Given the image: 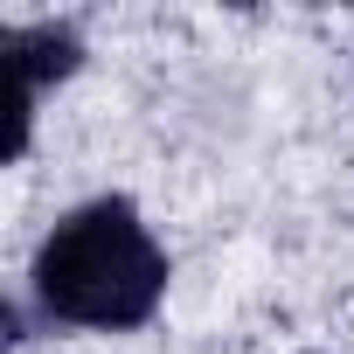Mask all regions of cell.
Returning a JSON list of instances; mask_svg holds the SVG:
<instances>
[{"label": "cell", "instance_id": "2", "mask_svg": "<svg viewBox=\"0 0 354 354\" xmlns=\"http://www.w3.org/2000/svg\"><path fill=\"white\" fill-rule=\"evenodd\" d=\"M8 70H15V97H8L15 139H8V160H21L28 153V132H35L42 91L84 70V35L70 21H21V28H8Z\"/></svg>", "mask_w": 354, "mask_h": 354}, {"label": "cell", "instance_id": "1", "mask_svg": "<svg viewBox=\"0 0 354 354\" xmlns=\"http://www.w3.org/2000/svg\"><path fill=\"white\" fill-rule=\"evenodd\" d=\"M35 306L56 326H91V333H125L146 326L167 299V250L153 243L146 216L125 195H97L70 209L42 250H35Z\"/></svg>", "mask_w": 354, "mask_h": 354}, {"label": "cell", "instance_id": "3", "mask_svg": "<svg viewBox=\"0 0 354 354\" xmlns=\"http://www.w3.org/2000/svg\"><path fill=\"white\" fill-rule=\"evenodd\" d=\"M306 354H313V347H306Z\"/></svg>", "mask_w": 354, "mask_h": 354}]
</instances>
